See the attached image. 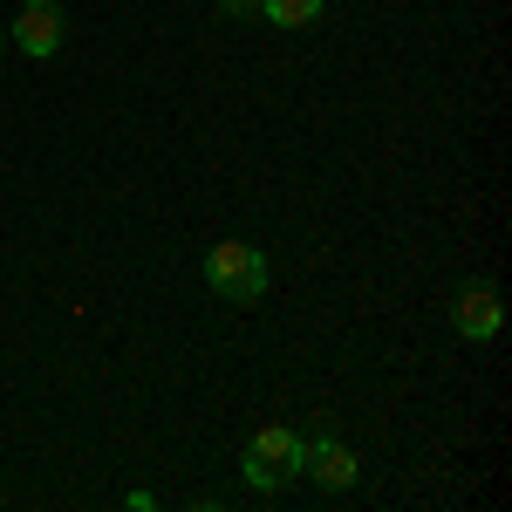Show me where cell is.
I'll return each instance as SVG.
<instances>
[{
    "instance_id": "cell-1",
    "label": "cell",
    "mask_w": 512,
    "mask_h": 512,
    "mask_svg": "<svg viewBox=\"0 0 512 512\" xmlns=\"http://www.w3.org/2000/svg\"><path fill=\"white\" fill-rule=\"evenodd\" d=\"M267 253L253 246V239H219L212 253H205V287L219 294V301H233V308H253V301H267Z\"/></svg>"
},
{
    "instance_id": "cell-2",
    "label": "cell",
    "mask_w": 512,
    "mask_h": 512,
    "mask_svg": "<svg viewBox=\"0 0 512 512\" xmlns=\"http://www.w3.org/2000/svg\"><path fill=\"white\" fill-rule=\"evenodd\" d=\"M301 444H308V437L294 431V424H260V431L246 437L239 478H246L253 492H280L287 478H301Z\"/></svg>"
},
{
    "instance_id": "cell-3",
    "label": "cell",
    "mask_w": 512,
    "mask_h": 512,
    "mask_svg": "<svg viewBox=\"0 0 512 512\" xmlns=\"http://www.w3.org/2000/svg\"><path fill=\"white\" fill-rule=\"evenodd\" d=\"M301 478H308V485H321V492H355V485H362V458H355L349 444L335 437V424H328V417H321L315 437L301 444Z\"/></svg>"
},
{
    "instance_id": "cell-4",
    "label": "cell",
    "mask_w": 512,
    "mask_h": 512,
    "mask_svg": "<svg viewBox=\"0 0 512 512\" xmlns=\"http://www.w3.org/2000/svg\"><path fill=\"white\" fill-rule=\"evenodd\" d=\"M7 41H14L28 62L62 55V41H69V14H62V0H21V14L7 21Z\"/></svg>"
},
{
    "instance_id": "cell-5",
    "label": "cell",
    "mask_w": 512,
    "mask_h": 512,
    "mask_svg": "<svg viewBox=\"0 0 512 512\" xmlns=\"http://www.w3.org/2000/svg\"><path fill=\"white\" fill-rule=\"evenodd\" d=\"M451 328H458L465 342H499V328H506L499 287H492V280H465V287L451 294Z\"/></svg>"
},
{
    "instance_id": "cell-6",
    "label": "cell",
    "mask_w": 512,
    "mask_h": 512,
    "mask_svg": "<svg viewBox=\"0 0 512 512\" xmlns=\"http://www.w3.org/2000/svg\"><path fill=\"white\" fill-rule=\"evenodd\" d=\"M260 21H267V28H287V35H301V28H315V21H321V0H260Z\"/></svg>"
},
{
    "instance_id": "cell-7",
    "label": "cell",
    "mask_w": 512,
    "mask_h": 512,
    "mask_svg": "<svg viewBox=\"0 0 512 512\" xmlns=\"http://www.w3.org/2000/svg\"><path fill=\"white\" fill-rule=\"evenodd\" d=\"M219 7H226V21H253L260 14V0H219Z\"/></svg>"
},
{
    "instance_id": "cell-8",
    "label": "cell",
    "mask_w": 512,
    "mask_h": 512,
    "mask_svg": "<svg viewBox=\"0 0 512 512\" xmlns=\"http://www.w3.org/2000/svg\"><path fill=\"white\" fill-rule=\"evenodd\" d=\"M0 48H7V21H0Z\"/></svg>"
}]
</instances>
